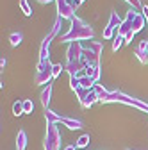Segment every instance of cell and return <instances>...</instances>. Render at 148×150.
Instances as JSON below:
<instances>
[{
  "mask_svg": "<svg viewBox=\"0 0 148 150\" xmlns=\"http://www.w3.org/2000/svg\"><path fill=\"white\" fill-rule=\"evenodd\" d=\"M59 132H57V129H55V125H50L48 129V132H47V141H45V148L47 150H57L59 148Z\"/></svg>",
  "mask_w": 148,
  "mask_h": 150,
  "instance_id": "cell-1",
  "label": "cell"
},
{
  "mask_svg": "<svg viewBox=\"0 0 148 150\" xmlns=\"http://www.w3.org/2000/svg\"><path fill=\"white\" fill-rule=\"evenodd\" d=\"M25 143H27V136H25V132H20L18 134V150H23Z\"/></svg>",
  "mask_w": 148,
  "mask_h": 150,
  "instance_id": "cell-2",
  "label": "cell"
},
{
  "mask_svg": "<svg viewBox=\"0 0 148 150\" xmlns=\"http://www.w3.org/2000/svg\"><path fill=\"white\" fill-rule=\"evenodd\" d=\"M13 115H16V116L23 115V102H16L13 105Z\"/></svg>",
  "mask_w": 148,
  "mask_h": 150,
  "instance_id": "cell-3",
  "label": "cell"
},
{
  "mask_svg": "<svg viewBox=\"0 0 148 150\" xmlns=\"http://www.w3.org/2000/svg\"><path fill=\"white\" fill-rule=\"evenodd\" d=\"M20 43H22V34H20V32H18V34H16V32L11 34V45L16 47V45H20Z\"/></svg>",
  "mask_w": 148,
  "mask_h": 150,
  "instance_id": "cell-4",
  "label": "cell"
},
{
  "mask_svg": "<svg viewBox=\"0 0 148 150\" xmlns=\"http://www.w3.org/2000/svg\"><path fill=\"white\" fill-rule=\"evenodd\" d=\"M87 143H89V136H87V134H84V136H80V138L77 139V146H79V148H84Z\"/></svg>",
  "mask_w": 148,
  "mask_h": 150,
  "instance_id": "cell-5",
  "label": "cell"
},
{
  "mask_svg": "<svg viewBox=\"0 0 148 150\" xmlns=\"http://www.w3.org/2000/svg\"><path fill=\"white\" fill-rule=\"evenodd\" d=\"M48 97H50V86L47 88V91H43V95H41V102H43V105H45V107L48 105V100H50Z\"/></svg>",
  "mask_w": 148,
  "mask_h": 150,
  "instance_id": "cell-6",
  "label": "cell"
},
{
  "mask_svg": "<svg viewBox=\"0 0 148 150\" xmlns=\"http://www.w3.org/2000/svg\"><path fill=\"white\" fill-rule=\"evenodd\" d=\"M34 111V104L30 100H25L23 102V112H32Z\"/></svg>",
  "mask_w": 148,
  "mask_h": 150,
  "instance_id": "cell-7",
  "label": "cell"
},
{
  "mask_svg": "<svg viewBox=\"0 0 148 150\" xmlns=\"http://www.w3.org/2000/svg\"><path fill=\"white\" fill-rule=\"evenodd\" d=\"M20 6H22V9L25 11V14H27V16H30V14H32V11H30V7L27 6V2H25V0H22V2H20Z\"/></svg>",
  "mask_w": 148,
  "mask_h": 150,
  "instance_id": "cell-8",
  "label": "cell"
},
{
  "mask_svg": "<svg viewBox=\"0 0 148 150\" xmlns=\"http://www.w3.org/2000/svg\"><path fill=\"white\" fill-rule=\"evenodd\" d=\"M75 146H77V145H70V146H66L64 150H75Z\"/></svg>",
  "mask_w": 148,
  "mask_h": 150,
  "instance_id": "cell-9",
  "label": "cell"
}]
</instances>
